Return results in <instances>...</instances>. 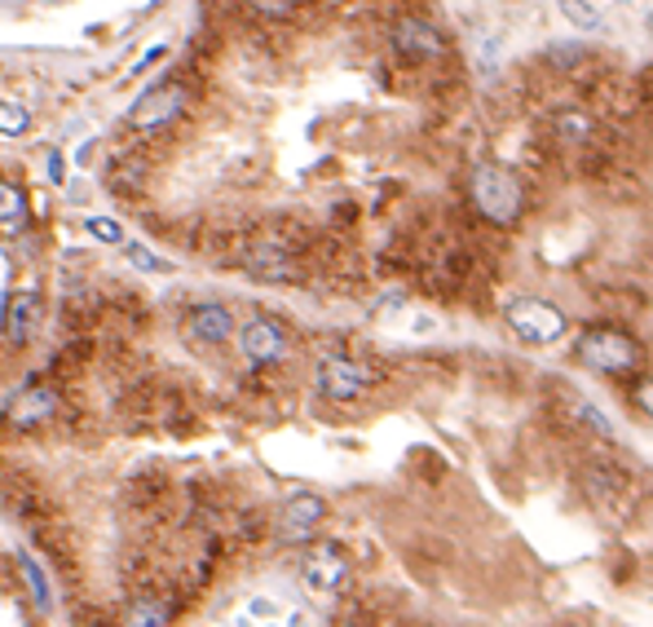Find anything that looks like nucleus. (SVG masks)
Here are the masks:
<instances>
[{"instance_id":"16","label":"nucleus","mask_w":653,"mask_h":627,"mask_svg":"<svg viewBox=\"0 0 653 627\" xmlns=\"http://www.w3.org/2000/svg\"><path fill=\"white\" fill-rule=\"evenodd\" d=\"M32 129V111L19 102H0V138H23Z\"/></svg>"},{"instance_id":"11","label":"nucleus","mask_w":653,"mask_h":627,"mask_svg":"<svg viewBox=\"0 0 653 627\" xmlns=\"http://www.w3.org/2000/svg\"><path fill=\"white\" fill-rule=\"evenodd\" d=\"M190 332H195V341H203V345H221V341H230L234 319H230L225 305H199V309L190 314Z\"/></svg>"},{"instance_id":"9","label":"nucleus","mask_w":653,"mask_h":627,"mask_svg":"<svg viewBox=\"0 0 653 627\" xmlns=\"http://www.w3.org/2000/svg\"><path fill=\"white\" fill-rule=\"evenodd\" d=\"M394 45H398L407 58H438V54L446 50L442 36H438L429 23H420V19H402L398 32H394Z\"/></svg>"},{"instance_id":"15","label":"nucleus","mask_w":653,"mask_h":627,"mask_svg":"<svg viewBox=\"0 0 653 627\" xmlns=\"http://www.w3.org/2000/svg\"><path fill=\"white\" fill-rule=\"evenodd\" d=\"M23 217H27V199H23V190L19 186H10V182H0V226H23Z\"/></svg>"},{"instance_id":"3","label":"nucleus","mask_w":653,"mask_h":627,"mask_svg":"<svg viewBox=\"0 0 653 627\" xmlns=\"http://www.w3.org/2000/svg\"><path fill=\"white\" fill-rule=\"evenodd\" d=\"M508 323H512V332H517L521 341H530V345H552V341L565 337V314H561L556 305L539 300V296L512 300V305H508Z\"/></svg>"},{"instance_id":"12","label":"nucleus","mask_w":653,"mask_h":627,"mask_svg":"<svg viewBox=\"0 0 653 627\" xmlns=\"http://www.w3.org/2000/svg\"><path fill=\"white\" fill-rule=\"evenodd\" d=\"M54 407H58V398H54L49 389H27V394H19V398H14L10 420H14L19 429H32V425L49 420V416H54Z\"/></svg>"},{"instance_id":"1","label":"nucleus","mask_w":653,"mask_h":627,"mask_svg":"<svg viewBox=\"0 0 653 627\" xmlns=\"http://www.w3.org/2000/svg\"><path fill=\"white\" fill-rule=\"evenodd\" d=\"M473 204H477V212H482L486 221H495V226H512V221L521 217L525 190H521V182H517L508 168H499V164H482V168L473 173Z\"/></svg>"},{"instance_id":"7","label":"nucleus","mask_w":653,"mask_h":627,"mask_svg":"<svg viewBox=\"0 0 653 627\" xmlns=\"http://www.w3.org/2000/svg\"><path fill=\"white\" fill-rule=\"evenodd\" d=\"M239 341H243V359L256 363V367H269V363H278L287 354V332L274 319H252Z\"/></svg>"},{"instance_id":"22","label":"nucleus","mask_w":653,"mask_h":627,"mask_svg":"<svg viewBox=\"0 0 653 627\" xmlns=\"http://www.w3.org/2000/svg\"><path fill=\"white\" fill-rule=\"evenodd\" d=\"M252 6H256L261 14H269V19H278V14L291 10V0H252Z\"/></svg>"},{"instance_id":"19","label":"nucleus","mask_w":653,"mask_h":627,"mask_svg":"<svg viewBox=\"0 0 653 627\" xmlns=\"http://www.w3.org/2000/svg\"><path fill=\"white\" fill-rule=\"evenodd\" d=\"M85 226H89V234H93V239H102V243H124V226H120V221H111V217H89Z\"/></svg>"},{"instance_id":"2","label":"nucleus","mask_w":653,"mask_h":627,"mask_svg":"<svg viewBox=\"0 0 653 627\" xmlns=\"http://www.w3.org/2000/svg\"><path fill=\"white\" fill-rule=\"evenodd\" d=\"M578 359L596 372H609V376H622V372H635L640 363V345L622 332H609V328H591L583 332L578 341Z\"/></svg>"},{"instance_id":"4","label":"nucleus","mask_w":653,"mask_h":627,"mask_svg":"<svg viewBox=\"0 0 653 627\" xmlns=\"http://www.w3.org/2000/svg\"><path fill=\"white\" fill-rule=\"evenodd\" d=\"M305 587L309 592H318V596H332V592H341L345 587V579H350V557H345V548H336V543H318L309 557H305Z\"/></svg>"},{"instance_id":"8","label":"nucleus","mask_w":653,"mask_h":627,"mask_svg":"<svg viewBox=\"0 0 653 627\" xmlns=\"http://www.w3.org/2000/svg\"><path fill=\"white\" fill-rule=\"evenodd\" d=\"M322 513H326V504H322L318 495L296 491V495L283 504V539H287V543H309L313 530H318V521H322Z\"/></svg>"},{"instance_id":"20","label":"nucleus","mask_w":653,"mask_h":627,"mask_svg":"<svg viewBox=\"0 0 653 627\" xmlns=\"http://www.w3.org/2000/svg\"><path fill=\"white\" fill-rule=\"evenodd\" d=\"M495 63H499V41L477 36V67H482V76H490V72H495Z\"/></svg>"},{"instance_id":"18","label":"nucleus","mask_w":653,"mask_h":627,"mask_svg":"<svg viewBox=\"0 0 653 627\" xmlns=\"http://www.w3.org/2000/svg\"><path fill=\"white\" fill-rule=\"evenodd\" d=\"M133 623L164 627V623H173V614H168V605H164V601H137V605H133Z\"/></svg>"},{"instance_id":"14","label":"nucleus","mask_w":653,"mask_h":627,"mask_svg":"<svg viewBox=\"0 0 653 627\" xmlns=\"http://www.w3.org/2000/svg\"><path fill=\"white\" fill-rule=\"evenodd\" d=\"M243 265H247V274L269 278V283H283V278H291V274H296V270L287 265V256H283V252H252Z\"/></svg>"},{"instance_id":"5","label":"nucleus","mask_w":653,"mask_h":627,"mask_svg":"<svg viewBox=\"0 0 653 627\" xmlns=\"http://www.w3.org/2000/svg\"><path fill=\"white\" fill-rule=\"evenodd\" d=\"M181 107H186V89L168 80V85H155V89H146V94L133 102L129 120H133L137 129H159V124L177 120V116H181Z\"/></svg>"},{"instance_id":"10","label":"nucleus","mask_w":653,"mask_h":627,"mask_svg":"<svg viewBox=\"0 0 653 627\" xmlns=\"http://www.w3.org/2000/svg\"><path fill=\"white\" fill-rule=\"evenodd\" d=\"M36 323H41V296H36V292H19V296L10 300V309H5V332H10V341H14V345H27L32 332H36Z\"/></svg>"},{"instance_id":"6","label":"nucleus","mask_w":653,"mask_h":627,"mask_svg":"<svg viewBox=\"0 0 653 627\" xmlns=\"http://www.w3.org/2000/svg\"><path fill=\"white\" fill-rule=\"evenodd\" d=\"M367 385H372V372L363 363H350V359H332V363H322V372H318V394L332 398V403H350Z\"/></svg>"},{"instance_id":"21","label":"nucleus","mask_w":653,"mask_h":627,"mask_svg":"<svg viewBox=\"0 0 653 627\" xmlns=\"http://www.w3.org/2000/svg\"><path fill=\"white\" fill-rule=\"evenodd\" d=\"M129 261H133L137 270H164V261H159L151 248H142V243H133V248H129Z\"/></svg>"},{"instance_id":"17","label":"nucleus","mask_w":653,"mask_h":627,"mask_svg":"<svg viewBox=\"0 0 653 627\" xmlns=\"http://www.w3.org/2000/svg\"><path fill=\"white\" fill-rule=\"evenodd\" d=\"M556 6H561V14H565L578 32H596V28H600V14L587 6V0H556Z\"/></svg>"},{"instance_id":"13","label":"nucleus","mask_w":653,"mask_h":627,"mask_svg":"<svg viewBox=\"0 0 653 627\" xmlns=\"http://www.w3.org/2000/svg\"><path fill=\"white\" fill-rule=\"evenodd\" d=\"M19 570H23V579H27L32 596H36V609H41V614H49V609H54V592H49V579H45L41 561H36L32 552H19Z\"/></svg>"}]
</instances>
